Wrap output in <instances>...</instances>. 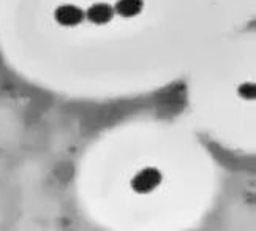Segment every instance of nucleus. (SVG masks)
Returning a JSON list of instances; mask_svg holds the SVG:
<instances>
[{"mask_svg":"<svg viewBox=\"0 0 256 231\" xmlns=\"http://www.w3.org/2000/svg\"><path fill=\"white\" fill-rule=\"evenodd\" d=\"M162 184V173L156 168H144L132 180V188L136 193H150Z\"/></svg>","mask_w":256,"mask_h":231,"instance_id":"1","label":"nucleus"},{"mask_svg":"<svg viewBox=\"0 0 256 231\" xmlns=\"http://www.w3.org/2000/svg\"><path fill=\"white\" fill-rule=\"evenodd\" d=\"M54 19L60 26L74 27L84 21V12L76 5H62L54 12Z\"/></svg>","mask_w":256,"mask_h":231,"instance_id":"2","label":"nucleus"},{"mask_svg":"<svg viewBox=\"0 0 256 231\" xmlns=\"http://www.w3.org/2000/svg\"><path fill=\"white\" fill-rule=\"evenodd\" d=\"M87 19L96 26L108 24L114 16V8L108 4H95L87 10Z\"/></svg>","mask_w":256,"mask_h":231,"instance_id":"3","label":"nucleus"},{"mask_svg":"<svg viewBox=\"0 0 256 231\" xmlns=\"http://www.w3.org/2000/svg\"><path fill=\"white\" fill-rule=\"evenodd\" d=\"M142 0H117L114 12L122 18H134L142 12Z\"/></svg>","mask_w":256,"mask_h":231,"instance_id":"4","label":"nucleus"},{"mask_svg":"<svg viewBox=\"0 0 256 231\" xmlns=\"http://www.w3.org/2000/svg\"><path fill=\"white\" fill-rule=\"evenodd\" d=\"M239 94H240V97H244L245 100H253V98H254V84H250V83L242 84V86L239 87Z\"/></svg>","mask_w":256,"mask_h":231,"instance_id":"5","label":"nucleus"}]
</instances>
